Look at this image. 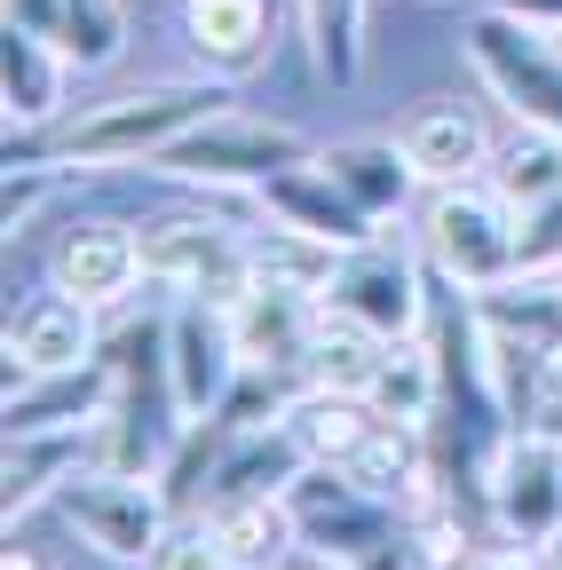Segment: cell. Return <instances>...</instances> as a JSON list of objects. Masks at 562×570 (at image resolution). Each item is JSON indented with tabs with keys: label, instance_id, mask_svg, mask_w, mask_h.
I'll return each instance as SVG.
<instances>
[{
	"label": "cell",
	"instance_id": "cell-1",
	"mask_svg": "<svg viewBox=\"0 0 562 570\" xmlns=\"http://www.w3.org/2000/svg\"><path fill=\"white\" fill-rule=\"evenodd\" d=\"M230 111L223 80H144L111 104L63 111L40 135H9V159H48V167H80V175H111V167H151L175 135H190L198 119Z\"/></svg>",
	"mask_w": 562,
	"mask_h": 570
},
{
	"label": "cell",
	"instance_id": "cell-2",
	"mask_svg": "<svg viewBox=\"0 0 562 570\" xmlns=\"http://www.w3.org/2000/svg\"><path fill=\"white\" fill-rule=\"evenodd\" d=\"M515 223H523V214L483 175L475 183H436L428 206H420V254H428V269L444 285L491 294V285L515 277Z\"/></svg>",
	"mask_w": 562,
	"mask_h": 570
},
{
	"label": "cell",
	"instance_id": "cell-3",
	"mask_svg": "<svg viewBox=\"0 0 562 570\" xmlns=\"http://www.w3.org/2000/svg\"><path fill=\"white\" fill-rule=\"evenodd\" d=\"M302 159H317V142L302 127L254 119V111H215V119H198L190 135H175L151 167L175 175V183H198V190H262L269 175H286Z\"/></svg>",
	"mask_w": 562,
	"mask_h": 570
},
{
	"label": "cell",
	"instance_id": "cell-4",
	"mask_svg": "<svg viewBox=\"0 0 562 570\" xmlns=\"http://www.w3.org/2000/svg\"><path fill=\"white\" fill-rule=\"evenodd\" d=\"M467 71L483 80V96L500 104L515 127H546L562 135V40L507 17V9H475L467 24Z\"/></svg>",
	"mask_w": 562,
	"mask_h": 570
},
{
	"label": "cell",
	"instance_id": "cell-5",
	"mask_svg": "<svg viewBox=\"0 0 562 570\" xmlns=\"http://www.w3.org/2000/svg\"><path fill=\"white\" fill-rule=\"evenodd\" d=\"M144 238V277L159 294H198L215 302L223 317L254 294V262H246V238L230 223H206V214H159V223H135Z\"/></svg>",
	"mask_w": 562,
	"mask_h": 570
},
{
	"label": "cell",
	"instance_id": "cell-6",
	"mask_svg": "<svg viewBox=\"0 0 562 570\" xmlns=\"http://www.w3.org/2000/svg\"><path fill=\"white\" fill-rule=\"evenodd\" d=\"M56 508H63V523L80 531V547H96V554L119 562V570H144V554H151L159 531L175 523L167 491H159L151 475H103V468H80L72 483L56 491Z\"/></svg>",
	"mask_w": 562,
	"mask_h": 570
},
{
	"label": "cell",
	"instance_id": "cell-7",
	"mask_svg": "<svg viewBox=\"0 0 562 570\" xmlns=\"http://www.w3.org/2000/svg\"><path fill=\"white\" fill-rule=\"evenodd\" d=\"M333 309H348L357 325L388 333V341H412V333H428V254L420 246H396V238H373L357 254H341V277H333Z\"/></svg>",
	"mask_w": 562,
	"mask_h": 570
},
{
	"label": "cell",
	"instance_id": "cell-8",
	"mask_svg": "<svg viewBox=\"0 0 562 570\" xmlns=\"http://www.w3.org/2000/svg\"><path fill=\"white\" fill-rule=\"evenodd\" d=\"M167 373H175V404L190 420H215L246 373V356H238V333L215 302H198V294H175L167 302Z\"/></svg>",
	"mask_w": 562,
	"mask_h": 570
},
{
	"label": "cell",
	"instance_id": "cell-9",
	"mask_svg": "<svg viewBox=\"0 0 562 570\" xmlns=\"http://www.w3.org/2000/svg\"><path fill=\"white\" fill-rule=\"evenodd\" d=\"M483 515L507 539H531V547L562 539V444L539 436V428H523V436L500 452L491 483H483Z\"/></svg>",
	"mask_w": 562,
	"mask_h": 570
},
{
	"label": "cell",
	"instance_id": "cell-10",
	"mask_svg": "<svg viewBox=\"0 0 562 570\" xmlns=\"http://www.w3.org/2000/svg\"><path fill=\"white\" fill-rule=\"evenodd\" d=\"M396 142H404L420 190H436V183H475V175H491V151H500V135L483 127V111L460 104V96L412 104V111L396 119Z\"/></svg>",
	"mask_w": 562,
	"mask_h": 570
},
{
	"label": "cell",
	"instance_id": "cell-11",
	"mask_svg": "<svg viewBox=\"0 0 562 570\" xmlns=\"http://www.w3.org/2000/svg\"><path fill=\"white\" fill-rule=\"evenodd\" d=\"M96 317L103 309H88L80 294H63V285L32 294L9 317V389H24L32 373H80V365H96V356H103Z\"/></svg>",
	"mask_w": 562,
	"mask_h": 570
},
{
	"label": "cell",
	"instance_id": "cell-12",
	"mask_svg": "<svg viewBox=\"0 0 562 570\" xmlns=\"http://www.w3.org/2000/svg\"><path fill=\"white\" fill-rule=\"evenodd\" d=\"M48 285H63V294H80L88 309H119L135 285H151L144 277V238H135L127 223H72L56 238L48 254Z\"/></svg>",
	"mask_w": 562,
	"mask_h": 570
},
{
	"label": "cell",
	"instance_id": "cell-13",
	"mask_svg": "<svg viewBox=\"0 0 562 570\" xmlns=\"http://www.w3.org/2000/svg\"><path fill=\"white\" fill-rule=\"evenodd\" d=\"M262 223H286V230H309V238H325V246H341V254H357V246H373L381 238V223L348 198L317 159H302V167H286V175H269L262 190Z\"/></svg>",
	"mask_w": 562,
	"mask_h": 570
},
{
	"label": "cell",
	"instance_id": "cell-14",
	"mask_svg": "<svg viewBox=\"0 0 562 570\" xmlns=\"http://www.w3.org/2000/svg\"><path fill=\"white\" fill-rule=\"evenodd\" d=\"M183 32H190V56H198L206 80L238 88L277 48V0H190Z\"/></svg>",
	"mask_w": 562,
	"mask_h": 570
},
{
	"label": "cell",
	"instance_id": "cell-15",
	"mask_svg": "<svg viewBox=\"0 0 562 570\" xmlns=\"http://www.w3.org/2000/svg\"><path fill=\"white\" fill-rule=\"evenodd\" d=\"M111 389H119L111 356H96V365H80V373H32L24 389H9L0 420H9V436H72V428L103 420Z\"/></svg>",
	"mask_w": 562,
	"mask_h": 570
},
{
	"label": "cell",
	"instance_id": "cell-16",
	"mask_svg": "<svg viewBox=\"0 0 562 570\" xmlns=\"http://www.w3.org/2000/svg\"><path fill=\"white\" fill-rule=\"evenodd\" d=\"M0 96H9V135H40L72 111V56L40 32H9L0 48Z\"/></svg>",
	"mask_w": 562,
	"mask_h": 570
},
{
	"label": "cell",
	"instance_id": "cell-17",
	"mask_svg": "<svg viewBox=\"0 0 562 570\" xmlns=\"http://www.w3.org/2000/svg\"><path fill=\"white\" fill-rule=\"evenodd\" d=\"M317 460L302 452V436L286 420L277 428H230V452H223V468H215V499H206V508H223V499H286L302 475H309Z\"/></svg>",
	"mask_w": 562,
	"mask_h": 570
},
{
	"label": "cell",
	"instance_id": "cell-18",
	"mask_svg": "<svg viewBox=\"0 0 562 570\" xmlns=\"http://www.w3.org/2000/svg\"><path fill=\"white\" fill-rule=\"evenodd\" d=\"M317 167L357 198L373 223H396V214L412 206V190H420V175H412V159H404V142L396 135H357V142H325L317 151Z\"/></svg>",
	"mask_w": 562,
	"mask_h": 570
},
{
	"label": "cell",
	"instance_id": "cell-19",
	"mask_svg": "<svg viewBox=\"0 0 562 570\" xmlns=\"http://www.w3.org/2000/svg\"><path fill=\"white\" fill-rule=\"evenodd\" d=\"M341 475L357 491H373V499H388V508H404V499L436 475V444H428V428H420V420H373L365 444L341 460Z\"/></svg>",
	"mask_w": 562,
	"mask_h": 570
},
{
	"label": "cell",
	"instance_id": "cell-20",
	"mask_svg": "<svg viewBox=\"0 0 562 570\" xmlns=\"http://www.w3.org/2000/svg\"><path fill=\"white\" fill-rule=\"evenodd\" d=\"M381 356H388V333H373V325H357L348 309H333V302H317V317H309V341H302V389H373V373H381Z\"/></svg>",
	"mask_w": 562,
	"mask_h": 570
},
{
	"label": "cell",
	"instance_id": "cell-21",
	"mask_svg": "<svg viewBox=\"0 0 562 570\" xmlns=\"http://www.w3.org/2000/svg\"><path fill=\"white\" fill-rule=\"evenodd\" d=\"M309 317H317V302H302V294H277V285H262V277H254V294L230 309L238 356H246V365L302 373V341H309Z\"/></svg>",
	"mask_w": 562,
	"mask_h": 570
},
{
	"label": "cell",
	"instance_id": "cell-22",
	"mask_svg": "<svg viewBox=\"0 0 562 570\" xmlns=\"http://www.w3.org/2000/svg\"><path fill=\"white\" fill-rule=\"evenodd\" d=\"M215 539L230 547L238 570H286L302 554V515L294 499H223V508H206Z\"/></svg>",
	"mask_w": 562,
	"mask_h": 570
},
{
	"label": "cell",
	"instance_id": "cell-23",
	"mask_svg": "<svg viewBox=\"0 0 562 570\" xmlns=\"http://www.w3.org/2000/svg\"><path fill=\"white\" fill-rule=\"evenodd\" d=\"M80 468H88V428H72V436H9V468H0V508H9V531L40 508V499H56Z\"/></svg>",
	"mask_w": 562,
	"mask_h": 570
},
{
	"label": "cell",
	"instance_id": "cell-24",
	"mask_svg": "<svg viewBox=\"0 0 562 570\" xmlns=\"http://www.w3.org/2000/svg\"><path fill=\"white\" fill-rule=\"evenodd\" d=\"M246 262H254L262 285L302 294V302H325L333 277H341V246H325L309 230H286V223H262V238H246Z\"/></svg>",
	"mask_w": 562,
	"mask_h": 570
},
{
	"label": "cell",
	"instance_id": "cell-25",
	"mask_svg": "<svg viewBox=\"0 0 562 570\" xmlns=\"http://www.w3.org/2000/svg\"><path fill=\"white\" fill-rule=\"evenodd\" d=\"M373 420H381V412H373V396H357V389H302L294 412H286V428L302 436V452H309L317 468H341L348 452L365 444Z\"/></svg>",
	"mask_w": 562,
	"mask_h": 570
},
{
	"label": "cell",
	"instance_id": "cell-26",
	"mask_svg": "<svg viewBox=\"0 0 562 570\" xmlns=\"http://www.w3.org/2000/svg\"><path fill=\"white\" fill-rule=\"evenodd\" d=\"M373 412L381 420H420L428 428L436 420V396H444V365H436V341L428 333H412V341H388L381 356V373H373Z\"/></svg>",
	"mask_w": 562,
	"mask_h": 570
},
{
	"label": "cell",
	"instance_id": "cell-27",
	"mask_svg": "<svg viewBox=\"0 0 562 570\" xmlns=\"http://www.w3.org/2000/svg\"><path fill=\"white\" fill-rule=\"evenodd\" d=\"M491 190H500L515 214L523 206H546L554 190H562V135H546V127H515L500 151H491V175H483Z\"/></svg>",
	"mask_w": 562,
	"mask_h": 570
},
{
	"label": "cell",
	"instance_id": "cell-28",
	"mask_svg": "<svg viewBox=\"0 0 562 570\" xmlns=\"http://www.w3.org/2000/svg\"><path fill=\"white\" fill-rule=\"evenodd\" d=\"M302 17V40H309V63L325 71L333 88H348L365 71V0H294Z\"/></svg>",
	"mask_w": 562,
	"mask_h": 570
},
{
	"label": "cell",
	"instance_id": "cell-29",
	"mask_svg": "<svg viewBox=\"0 0 562 570\" xmlns=\"http://www.w3.org/2000/svg\"><path fill=\"white\" fill-rule=\"evenodd\" d=\"M223 452H230V420H190L183 436H175V452H167V468H159V491H167L175 515H206Z\"/></svg>",
	"mask_w": 562,
	"mask_h": 570
},
{
	"label": "cell",
	"instance_id": "cell-30",
	"mask_svg": "<svg viewBox=\"0 0 562 570\" xmlns=\"http://www.w3.org/2000/svg\"><path fill=\"white\" fill-rule=\"evenodd\" d=\"M56 48L72 56V71H111L127 56V0H63Z\"/></svg>",
	"mask_w": 562,
	"mask_h": 570
},
{
	"label": "cell",
	"instance_id": "cell-31",
	"mask_svg": "<svg viewBox=\"0 0 562 570\" xmlns=\"http://www.w3.org/2000/svg\"><path fill=\"white\" fill-rule=\"evenodd\" d=\"M144 570H238V562H230V547L215 539V523H206V515H175V523L159 531V547L144 554Z\"/></svg>",
	"mask_w": 562,
	"mask_h": 570
},
{
	"label": "cell",
	"instance_id": "cell-32",
	"mask_svg": "<svg viewBox=\"0 0 562 570\" xmlns=\"http://www.w3.org/2000/svg\"><path fill=\"white\" fill-rule=\"evenodd\" d=\"M515 277H562V190L546 206H523V223H515Z\"/></svg>",
	"mask_w": 562,
	"mask_h": 570
},
{
	"label": "cell",
	"instance_id": "cell-33",
	"mask_svg": "<svg viewBox=\"0 0 562 570\" xmlns=\"http://www.w3.org/2000/svg\"><path fill=\"white\" fill-rule=\"evenodd\" d=\"M56 175L63 167H48V159H9V190H0V223H9V238H24L40 223V206L56 198Z\"/></svg>",
	"mask_w": 562,
	"mask_h": 570
},
{
	"label": "cell",
	"instance_id": "cell-34",
	"mask_svg": "<svg viewBox=\"0 0 562 570\" xmlns=\"http://www.w3.org/2000/svg\"><path fill=\"white\" fill-rule=\"evenodd\" d=\"M531 428L562 444V333L539 348V404H531Z\"/></svg>",
	"mask_w": 562,
	"mask_h": 570
},
{
	"label": "cell",
	"instance_id": "cell-35",
	"mask_svg": "<svg viewBox=\"0 0 562 570\" xmlns=\"http://www.w3.org/2000/svg\"><path fill=\"white\" fill-rule=\"evenodd\" d=\"M56 24H63V0H9V32H40V40H56Z\"/></svg>",
	"mask_w": 562,
	"mask_h": 570
},
{
	"label": "cell",
	"instance_id": "cell-36",
	"mask_svg": "<svg viewBox=\"0 0 562 570\" xmlns=\"http://www.w3.org/2000/svg\"><path fill=\"white\" fill-rule=\"evenodd\" d=\"M483 9H507V17H523L539 32H562V0H483Z\"/></svg>",
	"mask_w": 562,
	"mask_h": 570
},
{
	"label": "cell",
	"instance_id": "cell-37",
	"mask_svg": "<svg viewBox=\"0 0 562 570\" xmlns=\"http://www.w3.org/2000/svg\"><path fill=\"white\" fill-rule=\"evenodd\" d=\"M0 570H48V562H40L32 547H17V539H9V562H0Z\"/></svg>",
	"mask_w": 562,
	"mask_h": 570
},
{
	"label": "cell",
	"instance_id": "cell-38",
	"mask_svg": "<svg viewBox=\"0 0 562 570\" xmlns=\"http://www.w3.org/2000/svg\"><path fill=\"white\" fill-rule=\"evenodd\" d=\"M554 40H562V32H554Z\"/></svg>",
	"mask_w": 562,
	"mask_h": 570
}]
</instances>
